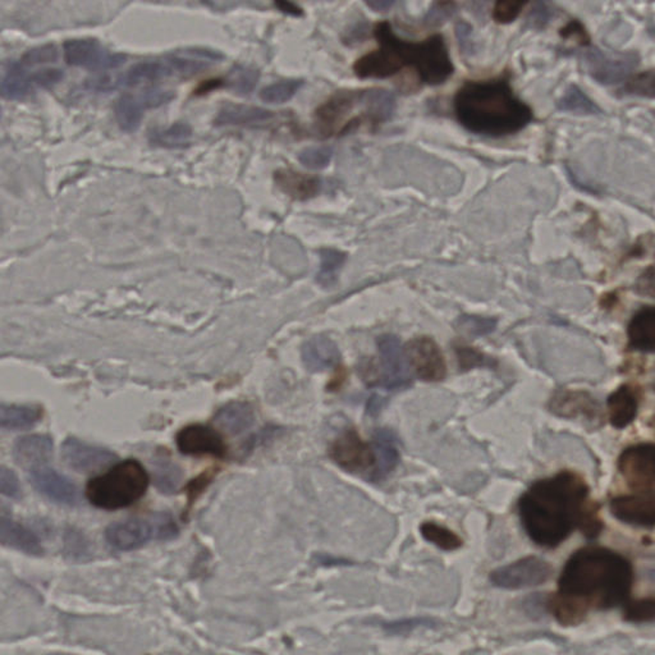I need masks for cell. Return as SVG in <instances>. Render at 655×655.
<instances>
[{"instance_id":"1","label":"cell","mask_w":655,"mask_h":655,"mask_svg":"<svg viewBox=\"0 0 655 655\" xmlns=\"http://www.w3.org/2000/svg\"><path fill=\"white\" fill-rule=\"evenodd\" d=\"M589 501L584 477L565 470L532 484L517 507L528 537L539 547L556 548L578 528Z\"/></svg>"},{"instance_id":"2","label":"cell","mask_w":655,"mask_h":655,"mask_svg":"<svg viewBox=\"0 0 655 655\" xmlns=\"http://www.w3.org/2000/svg\"><path fill=\"white\" fill-rule=\"evenodd\" d=\"M635 571L623 554L602 547L577 550L558 578V593L587 608L611 609L629 602Z\"/></svg>"},{"instance_id":"3","label":"cell","mask_w":655,"mask_h":655,"mask_svg":"<svg viewBox=\"0 0 655 655\" xmlns=\"http://www.w3.org/2000/svg\"><path fill=\"white\" fill-rule=\"evenodd\" d=\"M374 33L381 48L364 55L354 67L361 78H388L411 67L422 84L438 87L455 72L445 36L440 33L422 42H409L397 36L390 23L376 24Z\"/></svg>"},{"instance_id":"4","label":"cell","mask_w":655,"mask_h":655,"mask_svg":"<svg viewBox=\"0 0 655 655\" xmlns=\"http://www.w3.org/2000/svg\"><path fill=\"white\" fill-rule=\"evenodd\" d=\"M453 109L466 130L491 137L520 133L534 117L507 76L465 82L455 95Z\"/></svg>"},{"instance_id":"5","label":"cell","mask_w":655,"mask_h":655,"mask_svg":"<svg viewBox=\"0 0 655 655\" xmlns=\"http://www.w3.org/2000/svg\"><path fill=\"white\" fill-rule=\"evenodd\" d=\"M149 475L136 460H127L94 477L87 486L88 500L103 510H119L141 500L148 491Z\"/></svg>"},{"instance_id":"6","label":"cell","mask_w":655,"mask_h":655,"mask_svg":"<svg viewBox=\"0 0 655 655\" xmlns=\"http://www.w3.org/2000/svg\"><path fill=\"white\" fill-rule=\"evenodd\" d=\"M179 535V528L167 513L152 516V519H134L117 522L106 529V540L118 550H133L143 547L152 539L171 540Z\"/></svg>"},{"instance_id":"7","label":"cell","mask_w":655,"mask_h":655,"mask_svg":"<svg viewBox=\"0 0 655 655\" xmlns=\"http://www.w3.org/2000/svg\"><path fill=\"white\" fill-rule=\"evenodd\" d=\"M584 69L602 85H616L626 81L639 64V55L632 51H605L601 49L584 53Z\"/></svg>"},{"instance_id":"8","label":"cell","mask_w":655,"mask_h":655,"mask_svg":"<svg viewBox=\"0 0 655 655\" xmlns=\"http://www.w3.org/2000/svg\"><path fill=\"white\" fill-rule=\"evenodd\" d=\"M553 568L546 559L529 556L491 572L493 586L507 590L528 589L546 584Z\"/></svg>"},{"instance_id":"9","label":"cell","mask_w":655,"mask_h":655,"mask_svg":"<svg viewBox=\"0 0 655 655\" xmlns=\"http://www.w3.org/2000/svg\"><path fill=\"white\" fill-rule=\"evenodd\" d=\"M654 451L653 443H641L624 449L618 458L621 475L638 494H654Z\"/></svg>"},{"instance_id":"10","label":"cell","mask_w":655,"mask_h":655,"mask_svg":"<svg viewBox=\"0 0 655 655\" xmlns=\"http://www.w3.org/2000/svg\"><path fill=\"white\" fill-rule=\"evenodd\" d=\"M63 57L69 66L91 70L118 69L125 63L122 54H112L95 39L67 40L63 44Z\"/></svg>"},{"instance_id":"11","label":"cell","mask_w":655,"mask_h":655,"mask_svg":"<svg viewBox=\"0 0 655 655\" xmlns=\"http://www.w3.org/2000/svg\"><path fill=\"white\" fill-rule=\"evenodd\" d=\"M409 365L424 382H440L446 378L447 365L442 350L429 337H416L406 345Z\"/></svg>"},{"instance_id":"12","label":"cell","mask_w":655,"mask_h":655,"mask_svg":"<svg viewBox=\"0 0 655 655\" xmlns=\"http://www.w3.org/2000/svg\"><path fill=\"white\" fill-rule=\"evenodd\" d=\"M330 455L337 465L350 473L361 474L374 470V448L364 442L356 430H346L337 438Z\"/></svg>"},{"instance_id":"13","label":"cell","mask_w":655,"mask_h":655,"mask_svg":"<svg viewBox=\"0 0 655 655\" xmlns=\"http://www.w3.org/2000/svg\"><path fill=\"white\" fill-rule=\"evenodd\" d=\"M378 348L381 355L383 387L387 390L409 387L411 383V367L400 339L392 335L382 336L378 339Z\"/></svg>"},{"instance_id":"14","label":"cell","mask_w":655,"mask_h":655,"mask_svg":"<svg viewBox=\"0 0 655 655\" xmlns=\"http://www.w3.org/2000/svg\"><path fill=\"white\" fill-rule=\"evenodd\" d=\"M550 412L562 419H584L589 422L602 421V407L589 392L559 390L549 401Z\"/></svg>"},{"instance_id":"15","label":"cell","mask_w":655,"mask_h":655,"mask_svg":"<svg viewBox=\"0 0 655 655\" xmlns=\"http://www.w3.org/2000/svg\"><path fill=\"white\" fill-rule=\"evenodd\" d=\"M64 462L78 473H94L117 460L115 453L100 447L88 445L76 438H69L62 447Z\"/></svg>"},{"instance_id":"16","label":"cell","mask_w":655,"mask_h":655,"mask_svg":"<svg viewBox=\"0 0 655 655\" xmlns=\"http://www.w3.org/2000/svg\"><path fill=\"white\" fill-rule=\"evenodd\" d=\"M177 447L183 455H211L225 457L226 446L218 431L207 425L194 424L177 434Z\"/></svg>"},{"instance_id":"17","label":"cell","mask_w":655,"mask_h":655,"mask_svg":"<svg viewBox=\"0 0 655 655\" xmlns=\"http://www.w3.org/2000/svg\"><path fill=\"white\" fill-rule=\"evenodd\" d=\"M609 508L612 515L620 521L641 528H654V494L620 495L611 501Z\"/></svg>"},{"instance_id":"18","label":"cell","mask_w":655,"mask_h":655,"mask_svg":"<svg viewBox=\"0 0 655 655\" xmlns=\"http://www.w3.org/2000/svg\"><path fill=\"white\" fill-rule=\"evenodd\" d=\"M30 480L40 493L58 503L76 504L78 502V486L51 468H33Z\"/></svg>"},{"instance_id":"19","label":"cell","mask_w":655,"mask_h":655,"mask_svg":"<svg viewBox=\"0 0 655 655\" xmlns=\"http://www.w3.org/2000/svg\"><path fill=\"white\" fill-rule=\"evenodd\" d=\"M302 361L312 373L326 372L338 365L341 352L332 339L326 336H315L302 346Z\"/></svg>"},{"instance_id":"20","label":"cell","mask_w":655,"mask_h":655,"mask_svg":"<svg viewBox=\"0 0 655 655\" xmlns=\"http://www.w3.org/2000/svg\"><path fill=\"white\" fill-rule=\"evenodd\" d=\"M609 422L621 430L632 425L638 416L639 396L635 388L629 384L621 385L607 401Z\"/></svg>"},{"instance_id":"21","label":"cell","mask_w":655,"mask_h":655,"mask_svg":"<svg viewBox=\"0 0 655 655\" xmlns=\"http://www.w3.org/2000/svg\"><path fill=\"white\" fill-rule=\"evenodd\" d=\"M14 457L24 468L42 467L53 457V440L47 436H29L17 440Z\"/></svg>"},{"instance_id":"22","label":"cell","mask_w":655,"mask_h":655,"mask_svg":"<svg viewBox=\"0 0 655 655\" xmlns=\"http://www.w3.org/2000/svg\"><path fill=\"white\" fill-rule=\"evenodd\" d=\"M0 544L32 556L42 553V544L32 531L5 517H0Z\"/></svg>"},{"instance_id":"23","label":"cell","mask_w":655,"mask_h":655,"mask_svg":"<svg viewBox=\"0 0 655 655\" xmlns=\"http://www.w3.org/2000/svg\"><path fill=\"white\" fill-rule=\"evenodd\" d=\"M375 466L373 479L382 480L390 475L400 462V452L396 445V438L390 430H378L374 438Z\"/></svg>"},{"instance_id":"24","label":"cell","mask_w":655,"mask_h":655,"mask_svg":"<svg viewBox=\"0 0 655 655\" xmlns=\"http://www.w3.org/2000/svg\"><path fill=\"white\" fill-rule=\"evenodd\" d=\"M174 75V69L170 60L159 62V60H150V62H141L134 64L127 72L118 79L117 85L125 88L140 87V85L152 84V82L161 81L165 78Z\"/></svg>"},{"instance_id":"25","label":"cell","mask_w":655,"mask_h":655,"mask_svg":"<svg viewBox=\"0 0 655 655\" xmlns=\"http://www.w3.org/2000/svg\"><path fill=\"white\" fill-rule=\"evenodd\" d=\"M214 421L232 436L250 429L255 421L253 407L246 402H231L219 410Z\"/></svg>"},{"instance_id":"26","label":"cell","mask_w":655,"mask_h":655,"mask_svg":"<svg viewBox=\"0 0 655 655\" xmlns=\"http://www.w3.org/2000/svg\"><path fill=\"white\" fill-rule=\"evenodd\" d=\"M630 345L635 350L653 352L655 347V310L644 308L636 312L629 326Z\"/></svg>"},{"instance_id":"27","label":"cell","mask_w":655,"mask_h":655,"mask_svg":"<svg viewBox=\"0 0 655 655\" xmlns=\"http://www.w3.org/2000/svg\"><path fill=\"white\" fill-rule=\"evenodd\" d=\"M546 607L562 626H577L590 611L583 603L561 593L548 596Z\"/></svg>"},{"instance_id":"28","label":"cell","mask_w":655,"mask_h":655,"mask_svg":"<svg viewBox=\"0 0 655 655\" xmlns=\"http://www.w3.org/2000/svg\"><path fill=\"white\" fill-rule=\"evenodd\" d=\"M273 118L271 110L258 106H241V104H226L218 115L216 124L218 125H240L263 124Z\"/></svg>"},{"instance_id":"29","label":"cell","mask_w":655,"mask_h":655,"mask_svg":"<svg viewBox=\"0 0 655 655\" xmlns=\"http://www.w3.org/2000/svg\"><path fill=\"white\" fill-rule=\"evenodd\" d=\"M275 180L284 192L300 200L312 198L320 189V180L317 177L305 176L291 171H280L275 174Z\"/></svg>"},{"instance_id":"30","label":"cell","mask_w":655,"mask_h":655,"mask_svg":"<svg viewBox=\"0 0 655 655\" xmlns=\"http://www.w3.org/2000/svg\"><path fill=\"white\" fill-rule=\"evenodd\" d=\"M42 418V410L33 406L0 405V428L27 429Z\"/></svg>"},{"instance_id":"31","label":"cell","mask_w":655,"mask_h":655,"mask_svg":"<svg viewBox=\"0 0 655 655\" xmlns=\"http://www.w3.org/2000/svg\"><path fill=\"white\" fill-rule=\"evenodd\" d=\"M145 109L146 106L140 97L127 94L119 97L115 104V118H117L119 127L125 133L136 131L143 121Z\"/></svg>"},{"instance_id":"32","label":"cell","mask_w":655,"mask_h":655,"mask_svg":"<svg viewBox=\"0 0 655 655\" xmlns=\"http://www.w3.org/2000/svg\"><path fill=\"white\" fill-rule=\"evenodd\" d=\"M155 486L164 494H173L179 491L182 482L180 468L168 458L159 457L154 461Z\"/></svg>"},{"instance_id":"33","label":"cell","mask_w":655,"mask_h":655,"mask_svg":"<svg viewBox=\"0 0 655 655\" xmlns=\"http://www.w3.org/2000/svg\"><path fill=\"white\" fill-rule=\"evenodd\" d=\"M420 534L425 540L429 541L439 549L446 550V552L458 549L464 544L462 539L456 532L449 530L445 526L438 525L436 522H422Z\"/></svg>"},{"instance_id":"34","label":"cell","mask_w":655,"mask_h":655,"mask_svg":"<svg viewBox=\"0 0 655 655\" xmlns=\"http://www.w3.org/2000/svg\"><path fill=\"white\" fill-rule=\"evenodd\" d=\"M32 85L27 79L26 70L14 64V69L9 70L7 78L0 84V95L5 99H23L32 93Z\"/></svg>"},{"instance_id":"35","label":"cell","mask_w":655,"mask_h":655,"mask_svg":"<svg viewBox=\"0 0 655 655\" xmlns=\"http://www.w3.org/2000/svg\"><path fill=\"white\" fill-rule=\"evenodd\" d=\"M320 271L318 281L323 287H329L335 283L339 269L345 264L346 255L338 250L324 249L320 251Z\"/></svg>"},{"instance_id":"36","label":"cell","mask_w":655,"mask_h":655,"mask_svg":"<svg viewBox=\"0 0 655 655\" xmlns=\"http://www.w3.org/2000/svg\"><path fill=\"white\" fill-rule=\"evenodd\" d=\"M304 82L301 79H286V81L277 82V84L269 85L263 88L260 93V99L265 103L281 104L289 102L295 97L297 91L301 88Z\"/></svg>"},{"instance_id":"37","label":"cell","mask_w":655,"mask_h":655,"mask_svg":"<svg viewBox=\"0 0 655 655\" xmlns=\"http://www.w3.org/2000/svg\"><path fill=\"white\" fill-rule=\"evenodd\" d=\"M192 130L189 125L176 124L167 130L158 131L152 134V140L158 145L167 146V148H179V146L186 145L191 139Z\"/></svg>"},{"instance_id":"38","label":"cell","mask_w":655,"mask_h":655,"mask_svg":"<svg viewBox=\"0 0 655 655\" xmlns=\"http://www.w3.org/2000/svg\"><path fill=\"white\" fill-rule=\"evenodd\" d=\"M559 108L580 115H593L599 112L598 106L577 87L569 88L567 93L563 95Z\"/></svg>"},{"instance_id":"39","label":"cell","mask_w":655,"mask_h":655,"mask_svg":"<svg viewBox=\"0 0 655 655\" xmlns=\"http://www.w3.org/2000/svg\"><path fill=\"white\" fill-rule=\"evenodd\" d=\"M623 614V618L627 623H653L655 618V599L645 598L632 603L627 602Z\"/></svg>"},{"instance_id":"40","label":"cell","mask_w":655,"mask_h":655,"mask_svg":"<svg viewBox=\"0 0 655 655\" xmlns=\"http://www.w3.org/2000/svg\"><path fill=\"white\" fill-rule=\"evenodd\" d=\"M258 70L249 67H235L229 75V88L238 94H249L258 84Z\"/></svg>"},{"instance_id":"41","label":"cell","mask_w":655,"mask_h":655,"mask_svg":"<svg viewBox=\"0 0 655 655\" xmlns=\"http://www.w3.org/2000/svg\"><path fill=\"white\" fill-rule=\"evenodd\" d=\"M530 0H495L493 18L495 23L507 24L513 23L525 9Z\"/></svg>"},{"instance_id":"42","label":"cell","mask_w":655,"mask_h":655,"mask_svg":"<svg viewBox=\"0 0 655 655\" xmlns=\"http://www.w3.org/2000/svg\"><path fill=\"white\" fill-rule=\"evenodd\" d=\"M603 528L604 526L599 517V504L596 502L589 501L577 529H580L587 539H595L601 534Z\"/></svg>"},{"instance_id":"43","label":"cell","mask_w":655,"mask_h":655,"mask_svg":"<svg viewBox=\"0 0 655 655\" xmlns=\"http://www.w3.org/2000/svg\"><path fill=\"white\" fill-rule=\"evenodd\" d=\"M57 57L58 51L54 45H42V47L33 48L32 51H27V53L21 58L17 66L23 67V69H29V67L54 63L55 60H57Z\"/></svg>"},{"instance_id":"44","label":"cell","mask_w":655,"mask_h":655,"mask_svg":"<svg viewBox=\"0 0 655 655\" xmlns=\"http://www.w3.org/2000/svg\"><path fill=\"white\" fill-rule=\"evenodd\" d=\"M624 93L627 95H639V97H654V72L653 70H648V72L640 73L635 78L630 79L627 82L626 87L623 88Z\"/></svg>"},{"instance_id":"45","label":"cell","mask_w":655,"mask_h":655,"mask_svg":"<svg viewBox=\"0 0 655 655\" xmlns=\"http://www.w3.org/2000/svg\"><path fill=\"white\" fill-rule=\"evenodd\" d=\"M333 152L330 148H309L299 155L300 161L310 170H323L332 161Z\"/></svg>"},{"instance_id":"46","label":"cell","mask_w":655,"mask_h":655,"mask_svg":"<svg viewBox=\"0 0 655 655\" xmlns=\"http://www.w3.org/2000/svg\"><path fill=\"white\" fill-rule=\"evenodd\" d=\"M27 73V72H26ZM63 78V72L58 69H42L35 70L32 75L27 73V79L32 85V90L35 88H48L57 85Z\"/></svg>"},{"instance_id":"47","label":"cell","mask_w":655,"mask_h":655,"mask_svg":"<svg viewBox=\"0 0 655 655\" xmlns=\"http://www.w3.org/2000/svg\"><path fill=\"white\" fill-rule=\"evenodd\" d=\"M0 493L11 498H20L21 486L14 471L0 465Z\"/></svg>"},{"instance_id":"48","label":"cell","mask_w":655,"mask_h":655,"mask_svg":"<svg viewBox=\"0 0 655 655\" xmlns=\"http://www.w3.org/2000/svg\"><path fill=\"white\" fill-rule=\"evenodd\" d=\"M146 108H158L163 104L173 99L172 91L161 90V88H150L140 95Z\"/></svg>"},{"instance_id":"49","label":"cell","mask_w":655,"mask_h":655,"mask_svg":"<svg viewBox=\"0 0 655 655\" xmlns=\"http://www.w3.org/2000/svg\"><path fill=\"white\" fill-rule=\"evenodd\" d=\"M431 620L425 618H416V620L398 621V623L385 624V629L392 633H403L411 632L412 629L420 626H429Z\"/></svg>"},{"instance_id":"50","label":"cell","mask_w":655,"mask_h":655,"mask_svg":"<svg viewBox=\"0 0 655 655\" xmlns=\"http://www.w3.org/2000/svg\"><path fill=\"white\" fill-rule=\"evenodd\" d=\"M562 36L566 39L577 40V42H581V44L584 45L589 42V35H587L583 24L577 23V21H571V23H569L567 26L562 30Z\"/></svg>"},{"instance_id":"51","label":"cell","mask_w":655,"mask_h":655,"mask_svg":"<svg viewBox=\"0 0 655 655\" xmlns=\"http://www.w3.org/2000/svg\"><path fill=\"white\" fill-rule=\"evenodd\" d=\"M214 474L213 470H208L205 471L203 475L198 476V479L192 480L191 484L189 485V502L194 501L196 497H198V492H203L205 488H207L208 484L213 480Z\"/></svg>"},{"instance_id":"52","label":"cell","mask_w":655,"mask_h":655,"mask_svg":"<svg viewBox=\"0 0 655 655\" xmlns=\"http://www.w3.org/2000/svg\"><path fill=\"white\" fill-rule=\"evenodd\" d=\"M364 2L376 12H387L396 5L397 0H364Z\"/></svg>"},{"instance_id":"53","label":"cell","mask_w":655,"mask_h":655,"mask_svg":"<svg viewBox=\"0 0 655 655\" xmlns=\"http://www.w3.org/2000/svg\"><path fill=\"white\" fill-rule=\"evenodd\" d=\"M458 355H460V357H467V359H461V364L462 365L467 364L468 367H473L475 364H480L483 361V357L479 354H475L471 350H462Z\"/></svg>"},{"instance_id":"54","label":"cell","mask_w":655,"mask_h":655,"mask_svg":"<svg viewBox=\"0 0 655 655\" xmlns=\"http://www.w3.org/2000/svg\"><path fill=\"white\" fill-rule=\"evenodd\" d=\"M275 3H277L278 7L281 9V11L287 12V14H300L301 12H299L300 9L296 8L295 5H292V3H290L289 0H275Z\"/></svg>"},{"instance_id":"55","label":"cell","mask_w":655,"mask_h":655,"mask_svg":"<svg viewBox=\"0 0 655 655\" xmlns=\"http://www.w3.org/2000/svg\"><path fill=\"white\" fill-rule=\"evenodd\" d=\"M327 2H330V0H327Z\"/></svg>"}]
</instances>
